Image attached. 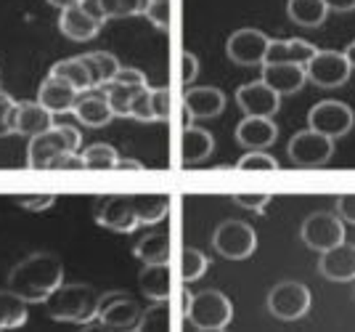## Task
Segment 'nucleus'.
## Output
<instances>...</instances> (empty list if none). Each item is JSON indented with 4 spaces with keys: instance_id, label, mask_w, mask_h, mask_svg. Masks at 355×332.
I'll use <instances>...</instances> for the list:
<instances>
[{
    "instance_id": "f257e3e1",
    "label": "nucleus",
    "mask_w": 355,
    "mask_h": 332,
    "mask_svg": "<svg viewBox=\"0 0 355 332\" xmlns=\"http://www.w3.org/2000/svg\"><path fill=\"white\" fill-rule=\"evenodd\" d=\"M61 282H64V266L51 253H35L24 258L8 274V290L27 303H45Z\"/></svg>"
},
{
    "instance_id": "f03ea898",
    "label": "nucleus",
    "mask_w": 355,
    "mask_h": 332,
    "mask_svg": "<svg viewBox=\"0 0 355 332\" xmlns=\"http://www.w3.org/2000/svg\"><path fill=\"white\" fill-rule=\"evenodd\" d=\"M98 301H101V292L96 287L59 285L45 301V308H48V317L56 322L90 324L98 319Z\"/></svg>"
},
{
    "instance_id": "7ed1b4c3",
    "label": "nucleus",
    "mask_w": 355,
    "mask_h": 332,
    "mask_svg": "<svg viewBox=\"0 0 355 332\" xmlns=\"http://www.w3.org/2000/svg\"><path fill=\"white\" fill-rule=\"evenodd\" d=\"M80 131L72 125H53L45 133L30 138V149H27V165L35 170H51L53 160H59L61 154L80 149Z\"/></svg>"
},
{
    "instance_id": "20e7f679",
    "label": "nucleus",
    "mask_w": 355,
    "mask_h": 332,
    "mask_svg": "<svg viewBox=\"0 0 355 332\" xmlns=\"http://www.w3.org/2000/svg\"><path fill=\"white\" fill-rule=\"evenodd\" d=\"M231 317H234V306L228 301V295H223L220 290H202L196 295L191 292L186 319L196 330H223V327L231 324Z\"/></svg>"
},
{
    "instance_id": "39448f33",
    "label": "nucleus",
    "mask_w": 355,
    "mask_h": 332,
    "mask_svg": "<svg viewBox=\"0 0 355 332\" xmlns=\"http://www.w3.org/2000/svg\"><path fill=\"white\" fill-rule=\"evenodd\" d=\"M212 247L228 260H244L257 247V234L244 221H223L212 234Z\"/></svg>"
},
{
    "instance_id": "423d86ee",
    "label": "nucleus",
    "mask_w": 355,
    "mask_h": 332,
    "mask_svg": "<svg viewBox=\"0 0 355 332\" xmlns=\"http://www.w3.org/2000/svg\"><path fill=\"white\" fill-rule=\"evenodd\" d=\"M350 72H353V67L342 51H321L318 48L313 53V59L305 64V75L318 88H340L347 83Z\"/></svg>"
},
{
    "instance_id": "0eeeda50",
    "label": "nucleus",
    "mask_w": 355,
    "mask_h": 332,
    "mask_svg": "<svg viewBox=\"0 0 355 332\" xmlns=\"http://www.w3.org/2000/svg\"><path fill=\"white\" fill-rule=\"evenodd\" d=\"M334 154V138L318 131H300L289 141V160L297 167H324Z\"/></svg>"
},
{
    "instance_id": "6e6552de",
    "label": "nucleus",
    "mask_w": 355,
    "mask_h": 332,
    "mask_svg": "<svg viewBox=\"0 0 355 332\" xmlns=\"http://www.w3.org/2000/svg\"><path fill=\"white\" fill-rule=\"evenodd\" d=\"M311 290L300 282H279L268 292V311L276 319L295 322L311 311Z\"/></svg>"
},
{
    "instance_id": "1a4fd4ad",
    "label": "nucleus",
    "mask_w": 355,
    "mask_h": 332,
    "mask_svg": "<svg viewBox=\"0 0 355 332\" xmlns=\"http://www.w3.org/2000/svg\"><path fill=\"white\" fill-rule=\"evenodd\" d=\"M144 308L128 292H101L98 301V322L112 330H138Z\"/></svg>"
},
{
    "instance_id": "9d476101",
    "label": "nucleus",
    "mask_w": 355,
    "mask_h": 332,
    "mask_svg": "<svg viewBox=\"0 0 355 332\" xmlns=\"http://www.w3.org/2000/svg\"><path fill=\"white\" fill-rule=\"evenodd\" d=\"M353 109L347 104H342V101H334V99L318 101L311 109V115H308V128H313V131H318V133H324L329 138L347 136L353 131Z\"/></svg>"
},
{
    "instance_id": "9b49d317",
    "label": "nucleus",
    "mask_w": 355,
    "mask_h": 332,
    "mask_svg": "<svg viewBox=\"0 0 355 332\" xmlns=\"http://www.w3.org/2000/svg\"><path fill=\"white\" fill-rule=\"evenodd\" d=\"M302 242L315 253H324L329 247L345 242V221L334 213H313L302 224Z\"/></svg>"
},
{
    "instance_id": "f8f14e48",
    "label": "nucleus",
    "mask_w": 355,
    "mask_h": 332,
    "mask_svg": "<svg viewBox=\"0 0 355 332\" xmlns=\"http://www.w3.org/2000/svg\"><path fill=\"white\" fill-rule=\"evenodd\" d=\"M268 38L266 32L254 30V27H244V30H236L231 38H228V59L234 64H241V67H257L266 61V51H268Z\"/></svg>"
},
{
    "instance_id": "ddd939ff",
    "label": "nucleus",
    "mask_w": 355,
    "mask_h": 332,
    "mask_svg": "<svg viewBox=\"0 0 355 332\" xmlns=\"http://www.w3.org/2000/svg\"><path fill=\"white\" fill-rule=\"evenodd\" d=\"M236 104L247 117H273L282 106V96L268 88L263 80H254L236 91Z\"/></svg>"
},
{
    "instance_id": "4468645a",
    "label": "nucleus",
    "mask_w": 355,
    "mask_h": 332,
    "mask_svg": "<svg viewBox=\"0 0 355 332\" xmlns=\"http://www.w3.org/2000/svg\"><path fill=\"white\" fill-rule=\"evenodd\" d=\"M96 221H98V226L109 229V231H119V234H130L141 226L133 210V197H106V199H101V205L96 210Z\"/></svg>"
},
{
    "instance_id": "2eb2a0df",
    "label": "nucleus",
    "mask_w": 355,
    "mask_h": 332,
    "mask_svg": "<svg viewBox=\"0 0 355 332\" xmlns=\"http://www.w3.org/2000/svg\"><path fill=\"white\" fill-rule=\"evenodd\" d=\"M318 272L331 282H353L355 279V244L340 242L321 253Z\"/></svg>"
},
{
    "instance_id": "dca6fc26",
    "label": "nucleus",
    "mask_w": 355,
    "mask_h": 332,
    "mask_svg": "<svg viewBox=\"0 0 355 332\" xmlns=\"http://www.w3.org/2000/svg\"><path fill=\"white\" fill-rule=\"evenodd\" d=\"M72 112H74V117L83 122V125H88V128H104V125H109L112 117H114L104 88L83 91L77 96V104H74Z\"/></svg>"
},
{
    "instance_id": "f3484780",
    "label": "nucleus",
    "mask_w": 355,
    "mask_h": 332,
    "mask_svg": "<svg viewBox=\"0 0 355 332\" xmlns=\"http://www.w3.org/2000/svg\"><path fill=\"white\" fill-rule=\"evenodd\" d=\"M183 106L189 112L191 120H209V117H218L225 109V93L220 88H189L183 96Z\"/></svg>"
},
{
    "instance_id": "a211bd4d",
    "label": "nucleus",
    "mask_w": 355,
    "mask_h": 332,
    "mask_svg": "<svg viewBox=\"0 0 355 332\" xmlns=\"http://www.w3.org/2000/svg\"><path fill=\"white\" fill-rule=\"evenodd\" d=\"M260 80L279 96H292L305 85L308 75H305V67H300V64H263Z\"/></svg>"
},
{
    "instance_id": "6ab92c4d",
    "label": "nucleus",
    "mask_w": 355,
    "mask_h": 332,
    "mask_svg": "<svg viewBox=\"0 0 355 332\" xmlns=\"http://www.w3.org/2000/svg\"><path fill=\"white\" fill-rule=\"evenodd\" d=\"M77 96L80 91H74L69 83H64L59 77L48 75L37 88V101L51 112V115H64V112H72L77 104Z\"/></svg>"
},
{
    "instance_id": "aec40b11",
    "label": "nucleus",
    "mask_w": 355,
    "mask_h": 332,
    "mask_svg": "<svg viewBox=\"0 0 355 332\" xmlns=\"http://www.w3.org/2000/svg\"><path fill=\"white\" fill-rule=\"evenodd\" d=\"M279 128L270 117H244L236 125V141L247 149H268L276 144Z\"/></svg>"
},
{
    "instance_id": "412c9836",
    "label": "nucleus",
    "mask_w": 355,
    "mask_h": 332,
    "mask_svg": "<svg viewBox=\"0 0 355 332\" xmlns=\"http://www.w3.org/2000/svg\"><path fill=\"white\" fill-rule=\"evenodd\" d=\"M138 287L148 301H167L173 298V272L170 263H146V269L138 274Z\"/></svg>"
},
{
    "instance_id": "4be33fe9",
    "label": "nucleus",
    "mask_w": 355,
    "mask_h": 332,
    "mask_svg": "<svg viewBox=\"0 0 355 332\" xmlns=\"http://www.w3.org/2000/svg\"><path fill=\"white\" fill-rule=\"evenodd\" d=\"M59 27L69 40L85 43V40H93V38L101 32L104 24H101V22H96L93 16L85 14L80 6H69V8H64V11H61Z\"/></svg>"
},
{
    "instance_id": "5701e85b",
    "label": "nucleus",
    "mask_w": 355,
    "mask_h": 332,
    "mask_svg": "<svg viewBox=\"0 0 355 332\" xmlns=\"http://www.w3.org/2000/svg\"><path fill=\"white\" fill-rule=\"evenodd\" d=\"M318 48L305 40H270L266 51V61L263 64H300L305 67L313 59Z\"/></svg>"
},
{
    "instance_id": "b1692460",
    "label": "nucleus",
    "mask_w": 355,
    "mask_h": 332,
    "mask_svg": "<svg viewBox=\"0 0 355 332\" xmlns=\"http://www.w3.org/2000/svg\"><path fill=\"white\" fill-rule=\"evenodd\" d=\"M48 128H53V115L40 101H19L16 106V133L21 136H40Z\"/></svg>"
},
{
    "instance_id": "393cba45",
    "label": "nucleus",
    "mask_w": 355,
    "mask_h": 332,
    "mask_svg": "<svg viewBox=\"0 0 355 332\" xmlns=\"http://www.w3.org/2000/svg\"><path fill=\"white\" fill-rule=\"evenodd\" d=\"M215 149V141L212 133L205 128H196V125H186L183 128V138H180V157H183V165H196V163H205L209 154Z\"/></svg>"
},
{
    "instance_id": "a878e982",
    "label": "nucleus",
    "mask_w": 355,
    "mask_h": 332,
    "mask_svg": "<svg viewBox=\"0 0 355 332\" xmlns=\"http://www.w3.org/2000/svg\"><path fill=\"white\" fill-rule=\"evenodd\" d=\"M83 64L88 67V75L93 80V88H104L109 80H114L119 72V61L114 53L109 51H93V53H83L80 56Z\"/></svg>"
},
{
    "instance_id": "bb28decb",
    "label": "nucleus",
    "mask_w": 355,
    "mask_h": 332,
    "mask_svg": "<svg viewBox=\"0 0 355 332\" xmlns=\"http://www.w3.org/2000/svg\"><path fill=\"white\" fill-rule=\"evenodd\" d=\"M286 14L295 24L305 27V30H313V27H321L326 22L329 8H326L324 0H289L286 3Z\"/></svg>"
},
{
    "instance_id": "cd10ccee",
    "label": "nucleus",
    "mask_w": 355,
    "mask_h": 332,
    "mask_svg": "<svg viewBox=\"0 0 355 332\" xmlns=\"http://www.w3.org/2000/svg\"><path fill=\"white\" fill-rule=\"evenodd\" d=\"M133 210L141 226H151L159 224L167 210H170V197L164 194H135L133 197Z\"/></svg>"
},
{
    "instance_id": "c85d7f7f",
    "label": "nucleus",
    "mask_w": 355,
    "mask_h": 332,
    "mask_svg": "<svg viewBox=\"0 0 355 332\" xmlns=\"http://www.w3.org/2000/svg\"><path fill=\"white\" fill-rule=\"evenodd\" d=\"M138 260L144 263H170V237L167 231H151L133 247Z\"/></svg>"
},
{
    "instance_id": "c756f323",
    "label": "nucleus",
    "mask_w": 355,
    "mask_h": 332,
    "mask_svg": "<svg viewBox=\"0 0 355 332\" xmlns=\"http://www.w3.org/2000/svg\"><path fill=\"white\" fill-rule=\"evenodd\" d=\"M48 75H53V77H59V80H64V83H69L74 91H80V93L93 88V80H90V75H88V67L83 64L80 56H77V59L56 61V64L51 67Z\"/></svg>"
},
{
    "instance_id": "7c9ffc66",
    "label": "nucleus",
    "mask_w": 355,
    "mask_h": 332,
    "mask_svg": "<svg viewBox=\"0 0 355 332\" xmlns=\"http://www.w3.org/2000/svg\"><path fill=\"white\" fill-rule=\"evenodd\" d=\"M138 330H141V332L180 330V319H175V311H173V303H170V298H167V301H154V306L144 311Z\"/></svg>"
},
{
    "instance_id": "2f4dec72",
    "label": "nucleus",
    "mask_w": 355,
    "mask_h": 332,
    "mask_svg": "<svg viewBox=\"0 0 355 332\" xmlns=\"http://www.w3.org/2000/svg\"><path fill=\"white\" fill-rule=\"evenodd\" d=\"M27 322V301L11 290H0V330L21 327Z\"/></svg>"
},
{
    "instance_id": "473e14b6",
    "label": "nucleus",
    "mask_w": 355,
    "mask_h": 332,
    "mask_svg": "<svg viewBox=\"0 0 355 332\" xmlns=\"http://www.w3.org/2000/svg\"><path fill=\"white\" fill-rule=\"evenodd\" d=\"M138 91H141V88L125 85V83H117V80L106 83L104 93H106V99H109V104H112L114 117H130V104H133V99Z\"/></svg>"
},
{
    "instance_id": "72a5a7b5",
    "label": "nucleus",
    "mask_w": 355,
    "mask_h": 332,
    "mask_svg": "<svg viewBox=\"0 0 355 332\" xmlns=\"http://www.w3.org/2000/svg\"><path fill=\"white\" fill-rule=\"evenodd\" d=\"M117 160V149L109 147V144H93V147L83 151V163H85L88 170H114Z\"/></svg>"
},
{
    "instance_id": "f704fd0d",
    "label": "nucleus",
    "mask_w": 355,
    "mask_h": 332,
    "mask_svg": "<svg viewBox=\"0 0 355 332\" xmlns=\"http://www.w3.org/2000/svg\"><path fill=\"white\" fill-rule=\"evenodd\" d=\"M207 266L209 260L202 250H196V247H186L183 250V258H180V276H183V282H196L199 276L207 274Z\"/></svg>"
},
{
    "instance_id": "c9c22d12",
    "label": "nucleus",
    "mask_w": 355,
    "mask_h": 332,
    "mask_svg": "<svg viewBox=\"0 0 355 332\" xmlns=\"http://www.w3.org/2000/svg\"><path fill=\"white\" fill-rule=\"evenodd\" d=\"M148 0H101V11L106 22L109 19H125V16H138L146 11Z\"/></svg>"
},
{
    "instance_id": "e433bc0d",
    "label": "nucleus",
    "mask_w": 355,
    "mask_h": 332,
    "mask_svg": "<svg viewBox=\"0 0 355 332\" xmlns=\"http://www.w3.org/2000/svg\"><path fill=\"white\" fill-rule=\"evenodd\" d=\"M236 167L239 170H279V163L266 149H252L239 160Z\"/></svg>"
},
{
    "instance_id": "4c0bfd02",
    "label": "nucleus",
    "mask_w": 355,
    "mask_h": 332,
    "mask_svg": "<svg viewBox=\"0 0 355 332\" xmlns=\"http://www.w3.org/2000/svg\"><path fill=\"white\" fill-rule=\"evenodd\" d=\"M16 106H19V101H14L8 93L0 91V138L16 133Z\"/></svg>"
},
{
    "instance_id": "58836bf2",
    "label": "nucleus",
    "mask_w": 355,
    "mask_h": 332,
    "mask_svg": "<svg viewBox=\"0 0 355 332\" xmlns=\"http://www.w3.org/2000/svg\"><path fill=\"white\" fill-rule=\"evenodd\" d=\"M144 16L157 30H167L170 27V0H148Z\"/></svg>"
},
{
    "instance_id": "ea45409f",
    "label": "nucleus",
    "mask_w": 355,
    "mask_h": 332,
    "mask_svg": "<svg viewBox=\"0 0 355 332\" xmlns=\"http://www.w3.org/2000/svg\"><path fill=\"white\" fill-rule=\"evenodd\" d=\"M130 117H135V120H154V115H151V88H141V91L135 93L133 104H130Z\"/></svg>"
},
{
    "instance_id": "a19ab883",
    "label": "nucleus",
    "mask_w": 355,
    "mask_h": 332,
    "mask_svg": "<svg viewBox=\"0 0 355 332\" xmlns=\"http://www.w3.org/2000/svg\"><path fill=\"white\" fill-rule=\"evenodd\" d=\"M170 109H173L170 91L167 88H151V115H154V120H167Z\"/></svg>"
},
{
    "instance_id": "79ce46f5",
    "label": "nucleus",
    "mask_w": 355,
    "mask_h": 332,
    "mask_svg": "<svg viewBox=\"0 0 355 332\" xmlns=\"http://www.w3.org/2000/svg\"><path fill=\"white\" fill-rule=\"evenodd\" d=\"M270 199H273L270 194H236L234 197V202H236V205L247 208V210H254V213L266 210V205L270 202Z\"/></svg>"
},
{
    "instance_id": "37998d69",
    "label": "nucleus",
    "mask_w": 355,
    "mask_h": 332,
    "mask_svg": "<svg viewBox=\"0 0 355 332\" xmlns=\"http://www.w3.org/2000/svg\"><path fill=\"white\" fill-rule=\"evenodd\" d=\"M117 83H125V85H133V88H146V75L141 69H130V67H119V72L114 75ZM112 83V80H109Z\"/></svg>"
},
{
    "instance_id": "c03bdc74",
    "label": "nucleus",
    "mask_w": 355,
    "mask_h": 332,
    "mask_svg": "<svg viewBox=\"0 0 355 332\" xmlns=\"http://www.w3.org/2000/svg\"><path fill=\"white\" fill-rule=\"evenodd\" d=\"M21 208H27V210H48V208H53V202H56V197L53 194H40V197H19L16 199Z\"/></svg>"
},
{
    "instance_id": "a18cd8bd",
    "label": "nucleus",
    "mask_w": 355,
    "mask_h": 332,
    "mask_svg": "<svg viewBox=\"0 0 355 332\" xmlns=\"http://www.w3.org/2000/svg\"><path fill=\"white\" fill-rule=\"evenodd\" d=\"M337 215H340L345 224H353L355 226V194L337 197Z\"/></svg>"
},
{
    "instance_id": "49530a36",
    "label": "nucleus",
    "mask_w": 355,
    "mask_h": 332,
    "mask_svg": "<svg viewBox=\"0 0 355 332\" xmlns=\"http://www.w3.org/2000/svg\"><path fill=\"white\" fill-rule=\"evenodd\" d=\"M80 167H85V163H83V154L69 151V154H61L59 160H53L51 170H80Z\"/></svg>"
},
{
    "instance_id": "de8ad7c7",
    "label": "nucleus",
    "mask_w": 355,
    "mask_h": 332,
    "mask_svg": "<svg viewBox=\"0 0 355 332\" xmlns=\"http://www.w3.org/2000/svg\"><path fill=\"white\" fill-rule=\"evenodd\" d=\"M199 75V59L191 51L183 53V83H193V77Z\"/></svg>"
},
{
    "instance_id": "09e8293b",
    "label": "nucleus",
    "mask_w": 355,
    "mask_h": 332,
    "mask_svg": "<svg viewBox=\"0 0 355 332\" xmlns=\"http://www.w3.org/2000/svg\"><path fill=\"white\" fill-rule=\"evenodd\" d=\"M77 6H80V8H83V11H85L88 16H93L96 22H101V24L106 22L104 11H101V0H80Z\"/></svg>"
},
{
    "instance_id": "8fccbe9b",
    "label": "nucleus",
    "mask_w": 355,
    "mask_h": 332,
    "mask_svg": "<svg viewBox=\"0 0 355 332\" xmlns=\"http://www.w3.org/2000/svg\"><path fill=\"white\" fill-rule=\"evenodd\" d=\"M329 11H340V14H347V11H355V0H324Z\"/></svg>"
},
{
    "instance_id": "3c124183",
    "label": "nucleus",
    "mask_w": 355,
    "mask_h": 332,
    "mask_svg": "<svg viewBox=\"0 0 355 332\" xmlns=\"http://www.w3.org/2000/svg\"><path fill=\"white\" fill-rule=\"evenodd\" d=\"M114 170H144V163H138V160H117Z\"/></svg>"
},
{
    "instance_id": "603ef678",
    "label": "nucleus",
    "mask_w": 355,
    "mask_h": 332,
    "mask_svg": "<svg viewBox=\"0 0 355 332\" xmlns=\"http://www.w3.org/2000/svg\"><path fill=\"white\" fill-rule=\"evenodd\" d=\"M48 3H51V6H56V8H61V11H64V8H69V6H77L80 0H48Z\"/></svg>"
},
{
    "instance_id": "864d4df0",
    "label": "nucleus",
    "mask_w": 355,
    "mask_h": 332,
    "mask_svg": "<svg viewBox=\"0 0 355 332\" xmlns=\"http://www.w3.org/2000/svg\"><path fill=\"white\" fill-rule=\"evenodd\" d=\"M342 53L347 56V61H350V67L355 69V40L350 43V46H347V51H342Z\"/></svg>"
}]
</instances>
